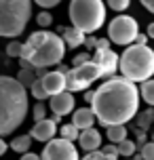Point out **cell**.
Listing matches in <instances>:
<instances>
[{"label": "cell", "mask_w": 154, "mask_h": 160, "mask_svg": "<svg viewBox=\"0 0 154 160\" xmlns=\"http://www.w3.org/2000/svg\"><path fill=\"white\" fill-rule=\"evenodd\" d=\"M61 38H64L65 47L68 48H78L82 47L85 42H87V36H85V32H80L78 28H65V32L61 34Z\"/></svg>", "instance_id": "2e32d148"}, {"label": "cell", "mask_w": 154, "mask_h": 160, "mask_svg": "<svg viewBox=\"0 0 154 160\" xmlns=\"http://www.w3.org/2000/svg\"><path fill=\"white\" fill-rule=\"evenodd\" d=\"M139 2H141V4L150 11V13H154V0H139Z\"/></svg>", "instance_id": "d590c367"}, {"label": "cell", "mask_w": 154, "mask_h": 160, "mask_svg": "<svg viewBox=\"0 0 154 160\" xmlns=\"http://www.w3.org/2000/svg\"><path fill=\"white\" fill-rule=\"evenodd\" d=\"M121 74L131 82H146L154 76V51L148 44H131L121 55Z\"/></svg>", "instance_id": "277c9868"}, {"label": "cell", "mask_w": 154, "mask_h": 160, "mask_svg": "<svg viewBox=\"0 0 154 160\" xmlns=\"http://www.w3.org/2000/svg\"><path fill=\"white\" fill-rule=\"evenodd\" d=\"M7 55L8 57H19L21 59V55H23V44L19 42V40H11L7 47Z\"/></svg>", "instance_id": "d4e9b609"}, {"label": "cell", "mask_w": 154, "mask_h": 160, "mask_svg": "<svg viewBox=\"0 0 154 160\" xmlns=\"http://www.w3.org/2000/svg\"><path fill=\"white\" fill-rule=\"evenodd\" d=\"M139 154L144 156V160H154V141H148V143L139 150Z\"/></svg>", "instance_id": "f546056e"}, {"label": "cell", "mask_w": 154, "mask_h": 160, "mask_svg": "<svg viewBox=\"0 0 154 160\" xmlns=\"http://www.w3.org/2000/svg\"><path fill=\"white\" fill-rule=\"evenodd\" d=\"M97 78H104V74H101V68L91 59L85 65H78V68H72L70 70V74H68V91L70 93L89 91V87Z\"/></svg>", "instance_id": "ba28073f"}, {"label": "cell", "mask_w": 154, "mask_h": 160, "mask_svg": "<svg viewBox=\"0 0 154 160\" xmlns=\"http://www.w3.org/2000/svg\"><path fill=\"white\" fill-rule=\"evenodd\" d=\"M32 114H34V120L36 122H40V120H47V105L42 103H36L34 105V110H32Z\"/></svg>", "instance_id": "83f0119b"}, {"label": "cell", "mask_w": 154, "mask_h": 160, "mask_svg": "<svg viewBox=\"0 0 154 160\" xmlns=\"http://www.w3.org/2000/svg\"><path fill=\"white\" fill-rule=\"evenodd\" d=\"M51 120H53V122H57V124H59V122H61V116H57V114H53V116H51Z\"/></svg>", "instance_id": "f35d334b"}, {"label": "cell", "mask_w": 154, "mask_h": 160, "mask_svg": "<svg viewBox=\"0 0 154 160\" xmlns=\"http://www.w3.org/2000/svg\"><path fill=\"white\" fill-rule=\"evenodd\" d=\"M38 7H42V8H53V7H57L61 0H34Z\"/></svg>", "instance_id": "1f68e13d"}, {"label": "cell", "mask_w": 154, "mask_h": 160, "mask_svg": "<svg viewBox=\"0 0 154 160\" xmlns=\"http://www.w3.org/2000/svg\"><path fill=\"white\" fill-rule=\"evenodd\" d=\"M87 61H91V57H89V53H87V51H85V53H78V55L74 57V68H78V65H85L87 63Z\"/></svg>", "instance_id": "4dcf8cb0"}, {"label": "cell", "mask_w": 154, "mask_h": 160, "mask_svg": "<svg viewBox=\"0 0 154 160\" xmlns=\"http://www.w3.org/2000/svg\"><path fill=\"white\" fill-rule=\"evenodd\" d=\"M8 148H11V143H7V141H0V156H2V154L7 152Z\"/></svg>", "instance_id": "8d00e7d4"}, {"label": "cell", "mask_w": 154, "mask_h": 160, "mask_svg": "<svg viewBox=\"0 0 154 160\" xmlns=\"http://www.w3.org/2000/svg\"><path fill=\"white\" fill-rule=\"evenodd\" d=\"M74 103H76V99L70 91H64V93H59V95L51 97V112L57 114V116H68L70 112H74Z\"/></svg>", "instance_id": "4fadbf2b"}, {"label": "cell", "mask_w": 154, "mask_h": 160, "mask_svg": "<svg viewBox=\"0 0 154 160\" xmlns=\"http://www.w3.org/2000/svg\"><path fill=\"white\" fill-rule=\"evenodd\" d=\"M59 135L68 139V141H78V137H80V128L76 127V124H61L59 127Z\"/></svg>", "instance_id": "d6986e66"}, {"label": "cell", "mask_w": 154, "mask_h": 160, "mask_svg": "<svg viewBox=\"0 0 154 160\" xmlns=\"http://www.w3.org/2000/svg\"><path fill=\"white\" fill-rule=\"evenodd\" d=\"M95 120H97V116H95V112H93V108H80V110L74 112L72 124H76L80 131H87V128H93Z\"/></svg>", "instance_id": "9a60e30c"}, {"label": "cell", "mask_w": 154, "mask_h": 160, "mask_svg": "<svg viewBox=\"0 0 154 160\" xmlns=\"http://www.w3.org/2000/svg\"><path fill=\"white\" fill-rule=\"evenodd\" d=\"M40 156L42 160H80L78 158V150L74 148V141H68L64 137L49 141L44 145Z\"/></svg>", "instance_id": "9c48e42d"}, {"label": "cell", "mask_w": 154, "mask_h": 160, "mask_svg": "<svg viewBox=\"0 0 154 160\" xmlns=\"http://www.w3.org/2000/svg\"><path fill=\"white\" fill-rule=\"evenodd\" d=\"M146 34H148V36H150V38L154 40V23H150V25H148V30H146Z\"/></svg>", "instance_id": "74e56055"}, {"label": "cell", "mask_w": 154, "mask_h": 160, "mask_svg": "<svg viewBox=\"0 0 154 160\" xmlns=\"http://www.w3.org/2000/svg\"><path fill=\"white\" fill-rule=\"evenodd\" d=\"M97 42H99V40L95 38V36H87V42H85V47H87V48H97Z\"/></svg>", "instance_id": "d6a6232c"}, {"label": "cell", "mask_w": 154, "mask_h": 160, "mask_svg": "<svg viewBox=\"0 0 154 160\" xmlns=\"http://www.w3.org/2000/svg\"><path fill=\"white\" fill-rule=\"evenodd\" d=\"M93 61L101 68L104 78H114V74L121 70V59H118V55L114 53L112 48H97Z\"/></svg>", "instance_id": "30bf717a"}, {"label": "cell", "mask_w": 154, "mask_h": 160, "mask_svg": "<svg viewBox=\"0 0 154 160\" xmlns=\"http://www.w3.org/2000/svg\"><path fill=\"white\" fill-rule=\"evenodd\" d=\"M28 116V91L17 78L0 76V135L7 137Z\"/></svg>", "instance_id": "3957f363"}, {"label": "cell", "mask_w": 154, "mask_h": 160, "mask_svg": "<svg viewBox=\"0 0 154 160\" xmlns=\"http://www.w3.org/2000/svg\"><path fill=\"white\" fill-rule=\"evenodd\" d=\"M152 122H154V110H152V108L146 110V112H141L139 116H135V127L141 128V131H146Z\"/></svg>", "instance_id": "44dd1931"}, {"label": "cell", "mask_w": 154, "mask_h": 160, "mask_svg": "<svg viewBox=\"0 0 154 160\" xmlns=\"http://www.w3.org/2000/svg\"><path fill=\"white\" fill-rule=\"evenodd\" d=\"M135 150H139V148H137V143L131 141V139H125L122 143H118V152H121V156H125V158H131V156L135 154Z\"/></svg>", "instance_id": "603a6c76"}, {"label": "cell", "mask_w": 154, "mask_h": 160, "mask_svg": "<svg viewBox=\"0 0 154 160\" xmlns=\"http://www.w3.org/2000/svg\"><path fill=\"white\" fill-rule=\"evenodd\" d=\"M139 97L141 91L135 82L127 80L125 76H114L101 82V87L95 91L91 108L101 127L108 128L116 124H127L139 112Z\"/></svg>", "instance_id": "6da1fadb"}, {"label": "cell", "mask_w": 154, "mask_h": 160, "mask_svg": "<svg viewBox=\"0 0 154 160\" xmlns=\"http://www.w3.org/2000/svg\"><path fill=\"white\" fill-rule=\"evenodd\" d=\"M131 4V0H108V7L116 11V13H121V11H127Z\"/></svg>", "instance_id": "f1b7e54d"}, {"label": "cell", "mask_w": 154, "mask_h": 160, "mask_svg": "<svg viewBox=\"0 0 154 160\" xmlns=\"http://www.w3.org/2000/svg\"><path fill=\"white\" fill-rule=\"evenodd\" d=\"M30 88H32L34 99H38V101H44V99H49V93H47V88H44V84H42V80H40V78H36V82H34Z\"/></svg>", "instance_id": "7402d4cb"}, {"label": "cell", "mask_w": 154, "mask_h": 160, "mask_svg": "<svg viewBox=\"0 0 154 160\" xmlns=\"http://www.w3.org/2000/svg\"><path fill=\"white\" fill-rule=\"evenodd\" d=\"M105 135H108V139L112 141V143H122L125 139H127V127L125 124H116V127H108V131H105Z\"/></svg>", "instance_id": "ac0fdd59"}, {"label": "cell", "mask_w": 154, "mask_h": 160, "mask_svg": "<svg viewBox=\"0 0 154 160\" xmlns=\"http://www.w3.org/2000/svg\"><path fill=\"white\" fill-rule=\"evenodd\" d=\"M65 57V42L61 36H57L47 30L30 34V38L23 42V55L19 59L21 70H36V68H49L59 65Z\"/></svg>", "instance_id": "7a4b0ae2"}, {"label": "cell", "mask_w": 154, "mask_h": 160, "mask_svg": "<svg viewBox=\"0 0 154 160\" xmlns=\"http://www.w3.org/2000/svg\"><path fill=\"white\" fill-rule=\"evenodd\" d=\"M32 135H17L11 139V150H15L19 154H28L30 150V145H32Z\"/></svg>", "instance_id": "e0dca14e"}, {"label": "cell", "mask_w": 154, "mask_h": 160, "mask_svg": "<svg viewBox=\"0 0 154 160\" xmlns=\"http://www.w3.org/2000/svg\"><path fill=\"white\" fill-rule=\"evenodd\" d=\"M148 38H150L148 34H141V32H139L137 40H135V44H148Z\"/></svg>", "instance_id": "e575fe53"}, {"label": "cell", "mask_w": 154, "mask_h": 160, "mask_svg": "<svg viewBox=\"0 0 154 160\" xmlns=\"http://www.w3.org/2000/svg\"><path fill=\"white\" fill-rule=\"evenodd\" d=\"M137 36H139V25L129 15H116L108 25V38L112 40L114 44L131 47V44H135Z\"/></svg>", "instance_id": "52a82bcc"}, {"label": "cell", "mask_w": 154, "mask_h": 160, "mask_svg": "<svg viewBox=\"0 0 154 160\" xmlns=\"http://www.w3.org/2000/svg\"><path fill=\"white\" fill-rule=\"evenodd\" d=\"M70 19L80 32L93 34L105 23V4L101 0H72Z\"/></svg>", "instance_id": "8992f818"}, {"label": "cell", "mask_w": 154, "mask_h": 160, "mask_svg": "<svg viewBox=\"0 0 154 160\" xmlns=\"http://www.w3.org/2000/svg\"><path fill=\"white\" fill-rule=\"evenodd\" d=\"M32 17V0H0V34L17 38Z\"/></svg>", "instance_id": "5b68a950"}, {"label": "cell", "mask_w": 154, "mask_h": 160, "mask_svg": "<svg viewBox=\"0 0 154 160\" xmlns=\"http://www.w3.org/2000/svg\"><path fill=\"white\" fill-rule=\"evenodd\" d=\"M139 91H141V99H144L148 105L154 108V78L141 82V88H139Z\"/></svg>", "instance_id": "ffe728a7"}, {"label": "cell", "mask_w": 154, "mask_h": 160, "mask_svg": "<svg viewBox=\"0 0 154 160\" xmlns=\"http://www.w3.org/2000/svg\"><path fill=\"white\" fill-rule=\"evenodd\" d=\"M57 133H59L57 122H53L51 118L36 122V124L32 127V131H30V135H32L36 141H42V143H49V141H53Z\"/></svg>", "instance_id": "7c38bea8"}, {"label": "cell", "mask_w": 154, "mask_h": 160, "mask_svg": "<svg viewBox=\"0 0 154 160\" xmlns=\"http://www.w3.org/2000/svg\"><path fill=\"white\" fill-rule=\"evenodd\" d=\"M82 160H118V158H116V156H110V154H105L104 150H97V152L87 154Z\"/></svg>", "instance_id": "484cf974"}, {"label": "cell", "mask_w": 154, "mask_h": 160, "mask_svg": "<svg viewBox=\"0 0 154 160\" xmlns=\"http://www.w3.org/2000/svg\"><path fill=\"white\" fill-rule=\"evenodd\" d=\"M127 160H131V158H127ZM133 160H135V158H133Z\"/></svg>", "instance_id": "ab89813d"}, {"label": "cell", "mask_w": 154, "mask_h": 160, "mask_svg": "<svg viewBox=\"0 0 154 160\" xmlns=\"http://www.w3.org/2000/svg\"><path fill=\"white\" fill-rule=\"evenodd\" d=\"M78 145H80V150H85L87 154L97 152L99 145H101V133H99L95 127H93V128H87V131H80Z\"/></svg>", "instance_id": "5bb4252c"}, {"label": "cell", "mask_w": 154, "mask_h": 160, "mask_svg": "<svg viewBox=\"0 0 154 160\" xmlns=\"http://www.w3.org/2000/svg\"><path fill=\"white\" fill-rule=\"evenodd\" d=\"M17 80L23 84V87H32L36 82V70H21L17 74Z\"/></svg>", "instance_id": "cb8c5ba5"}, {"label": "cell", "mask_w": 154, "mask_h": 160, "mask_svg": "<svg viewBox=\"0 0 154 160\" xmlns=\"http://www.w3.org/2000/svg\"><path fill=\"white\" fill-rule=\"evenodd\" d=\"M21 160H42V156H38V154H32V152H28V154H21Z\"/></svg>", "instance_id": "836d02e7"}, {"label": "cell", "mask_w": 154, "mask_h": 160, "mask_svg": "<svg viewBox=\"0 0 154 160\" xmlns=\"http://www.w3.org/2000/svg\"><path fill=\"white\" fill-rule=\"evenodd\" d=\"M36 23L44 30V28H49V25L53 23V15H51L49 11H42V13H38V17H36Z\"/></svg>", "instance_id": "4316f807"}, {"label": "cell", "mask_w": 154, "mask_h": 160, "mask_svg": "<svg viewBox=\"0 0 154 160\" xmlns=\"http://www.w3.org/2000/svg\"><path fill=\"white\" fill-rule=\"evenodd\" d=\"M40 80H42V84H44V88H47L49 97H55V95H59V93L68 91V76L61 74L59 70L47 72V76L40 78Z\"/></svg>", "instance_id": "8fae6325"}]
</instances>
